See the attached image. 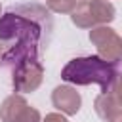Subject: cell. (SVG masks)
Listing matches in <instances>:
<instances>
[{"instance_id":"3","label":"cell","mask_w":122,"mask_h":122,"mask_svg":"<svg viewBox=\"0 0 122 122\" xmlns=\"http://www.w3.org/2000/svg\"><path fill=\"white\" fill-rule=\"evenodd\" d=\"M116 17V10L109 0H84L78 2L71 13V21L78 29H93L109 25Z\"/></svg>"},{"instance_id":"15","label":"cell","mask_w":122,"mask_h":122,"mask_svg":"<svg viewBox=\"0 0 122 122\" xmlns=\"http://www.w3.org/2000/svg\"><path fill=\"white\" fill-rule=\"evenodd\" d=\"M78 2H84V0H78Z\"/></svg>"},{"instance_id":"10","label":"cell","mask_w":122,"mask_h":122,"mask_svg":"<svg viewBox=\"0 0 122 122\" xmlns=\"http://www.w3.org/2000/svg\"><path fill=\"white\" fill-rule=\"evenodd\" d=\"M111 93L114 95V99L120 103V107H122V72H118V76H116V80H114V84H112V88H111Z\"/></svg>"},{"instance_id":"11","label":"cell","mask_w":122,"mask_h":122,"mask_svg":"<svg viewBox=\"0 0 122 122\" xmlns=\"http://www.w3.org/2000/svg\"><path fill=\"white\" fill-rule=\"evenodd\" d=\"M42 122H69L61 112H48L44 118H42Z\"/></svg>"},{"instance_id":"5","label":"cell","mask_w":122,"mask_h":122,"mask_svg":"<svg viewBox=\"0 0 122 122\" xmlns=\"http://www.w3.org/2000/svg\"><path fill=\"white\" fill-rule=\"evenodd\" d=\"M11 84L15 92L21 93H32L40 88L44 80V67L38 59H25L13 67Z\"/></svg>"},{"instance_id":"2","label":"cell","mask_w":122,"mask_h":122,"mask_svg":"<svg viewBox=\"0 0 122 122\" xmlns=\"http://www.w3.org/2000/svg\"><path fill=\"white\" fill-rule=\"evenodd\" d=\"M116 76L118 71L114 69V65H111L99 55L74 57L61 69V78L65 82H71L74 86L97 84L101 88V93L111 92Z\"/></svg>"},{"instance_id":"7","label":"cell","mask_w":122,"mask_h":122,"mask_svg":"<svg viewBox=\"0 0 122 122\" xmlns=\"http://www.w3.org/2000/svg\"><path fill=\"white\" fill-rule=\"evenodd\" d=\"M51 105L59 112L67 116H74L82 107V97L72 86H57L51 92Z\"/></svg>"},{"instance_id":"1","label":"cell","mask_w":122,"mask_h":122,"mask_svg":"<svg viewBox=\"0 0 122 122\" xmlns=\"http://www.w3.org/2000/svg\"><path fill=\"white\" fill-rule=\"evenodd\" d=\"M40 36L42 29L34 19L10 10L0 17V40L8 46L2 61L17 65L25 59H36Z\"/></svg>"},{"instance_id":"8","label":"cell","mask_w":122,"mask_h":122,"mask_svg":"<svg viewBox=\"0 0 122 122\" xmlns=\"http://www.w3.org/2000/svg\"><path fill=\"white\" fill-rule=\"evenodd\" d=\"M93 109H95V112H97V116L101 118V120H109L111 116H114L122 107H120V103L114 99V95L111 93V92H107V93H99L97 97H95V101H93Z\"/></svg>"},{"instance_id":"13","label":"cell","mask_w":122,"mask_h":122,"mask_svg":"<svg viewBox=\"0 0 122 122\" xmlns=\"http://www.w3.org/2000/svg\"><path fill=\"white\" fill-rule=\"evenodd\" d=\"M4 51H6V50H4V42L0 40V61L4 59Z\"/></svg>"},{"instance_id":"14","label":"cell","mask_w":122,"mask_h":122,"mask_svg":"<svg viewBox=\"0 0 122 122\" xmlns=\"http://www.w3.org/2000/svg\"><path fill=\"white\" fill-rule=\"evenodd\" d=\"M0 15H2V4H0Z\"/></svg>"},{"instance_id":"4","label":"cell","mask_w":122,"mask_h":122,"mask_svg":"<svg viewBox=\"0 0 122 122\" xmlns=\"http://www.w3.org/2000/svg\"><path fill=\"white\" fill-rule=\"evenodd\" d=\"M90 42L95 46L99 57H103L111 65L122 63V38L109 25L93 27L90 30Z\"/></svg>"},{"instance_id":"6","label":"cell","mask_w":122,"mask_h":122,"mask_svg":"<svg viewBox=\"0 0 122 122\" xmlns=\"http://www.w3.org/2000/svg\"><path fill=\"white\" fill-rule=\"evenodd\" d=\"M0 120L2 122H42V116L38 109L30 107L21 93H11L0 105Z\"/></svg>"},{"instance_id":"16","label":"cell","mask_w":122,"mask_h":122,"mask_svg":"<svg viewBox=\"0 0 122 122\" xmlns=\"http://www.w3.org/2000/svg\"><path fill=\"white\" fill-rule=\"evenodd\" d=\"M0 122H2V120H0Z\"/></svg>"},{"instance_id":"9","label":"cell","mask_w":122,"mask_h":122,"mask_svg":"<svg viewBox=\"0 0 122 122\" xmlns=\"http://www.w3.org/2000/svg\"><path fill=\"white\" fill-rule=\"evenodd\" d=\"M78 0H46V6L55 13H72Z\"/></svg>"},{"instance_id":"12","label":"cell","mask_w":122,"mask_h":122,"mask_svg":"<svg viewBox=\"0 0 122 122\" xmlns=\"http://www.w3.org/2000/svg\"><path fill=\"white\" fill-rule=\"evenodd\" d=\"M107 122H122V109H120V111H118V112H116L114 116H111V118H109Z\"/></svg>"}]
</instances>
